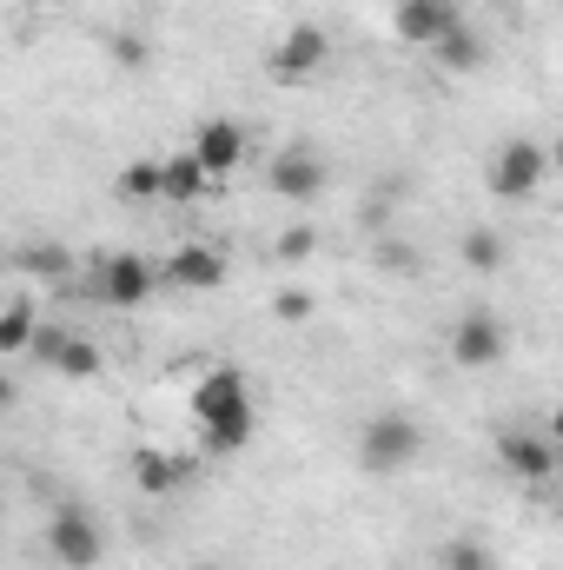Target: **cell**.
<instances>
[{
  "label": "cell",
  "mask_w": 563,
  "mask_h": 570,
  "mask_svg": "<svg viewBox=\"0 0 563 570\" xmlns=\"http://www.w3.org/2000/svg\"><path fill=\"white\" fill-rule=\"evenodd\" d=\"M192 425H226V419H246L253 412V392H246V372L239 365H213V372H199V385H192Z\"/></svg>",
  "instance_id": "obj_6"
},
{
  "label": "cell",
  "mask_w": 563,
  "mask_h": 570,
  "mask_svg": "<svg viewBox=\"0 0 563 570\" xmlns=\"http://www.w3.org/2000/svg\"><path fill=\"white\" fill-rule=\"evenodd\" d=\"M253 431H259V412L226 419V425H199V451H206V458H239V451L253 444Z\"/></svg>",
  "instance_id": "obj_18"
},
{
  "label": "cell",
  "mask_w": 563,
  "mask_h": 570,
  "mask_svg": "<svg viewBox=\"0 0 563 570\" xmlns=\"http://www.w3.org/2000/svg\"><path fill=\"white\" fill-rule=\"evenodd\" d=\"M113 193H120V199H134V206L159 199V159H127V166H120V179H113Z\"/></svg>",
  "instance_id": "obj_20"
},
{
  "label": "cell",
  "mask_w": 563,
  "mask_h": 570,
  "mask_svg": "<svg viewBox=\"0 0 563 570\" xmlns=\"http://www.w3.org/2000/svg\"><path fill=\"white\" fill-rule=\"evenodd\" d=\"M431 60H437V73H484V67H491V40L464 20V27H451V33L431 47Z\"/></svg>",
  "instance_id": "obj_15"
},
{
  "label": "cell",
  "mask_w": 563,
  "mask_h": 570,
  "mask_svg": "<svg viewBox=\"0 0 563 570\" xmlns=\"http://www.w3.org/2000/svg\"><path fill=\"white\" fill-rule=\"evenodd\" d=\"M424 458V425L412 412H378V419H365L358 431V464L372 471V478H398V471H412Z\"/></svg>",
  "instance_id": "obj_1"
},
{
  "label": "cell",
  "mask_w": 563,
  "mask_h": 570,
  "mask_svg": "<svg viewBox=\"0 0 563 570\" xmlns=\"http://www.w3.org/2000/svg\"><path fill=\"white\" fill-rule=\"evenodd\" d=\"M159 279L172 285V292H219L226 285V253H213V246H172L159 259Z\"/></svg>",
  "instance_id": "obj_12"
},
{
  "label": "cell",
  "mask_w": 563,
  "mask_h": 570,
  "mask_svg": "<svg viewBox=\"0 0 563 570\" xmlns=\"http://www.w3.org/2000/svg\"><path fill=\"white\" fill-rule=\"evenodd\" d=\"M551 438H557V444H563V405H557V412H551Z\"/></svg>",
  "instance_id": "obj_28"
},
{
  "label": "cell",
  "mask_w": 563,
  "mask_h": 570,
  "mask_svg": "<svg viewBox=\"0 0 563 570\" xmlns=\"http://www.w3.org/2000/svg\"><path fill=\"white\" fill-rule=\"evenodd\" d=\"M273 253H279L285 266H305V259L318 253V226H285V233H279V246H273Z\"/></svg>",
  "instance_id": "obj_23"
},
{
  "label": "cell",
  "mask_w": 563,
  "mask_h": 570,
  "mask_svg": "<svg viewBox=\"0 0 563 570\" xmlns=\"http://www.w3.org/2000/svg\"><path fill=\"white\" fill-rule=\"evenodd\" d=\"M192 153L206 159V173H213V179H226V173L246 159V127H239V120H226V114H219V120H199Z\"/></svg>",
  "instance_id": "obj_14"
},
{
  "label": "cell",
  "mask_w": 563,
  "mask_h": 570,
  "mask_svg": "<svg viewBox=\"0 0 563 570\" xmlns=\"http://www.w3.org/2000/svg\"><path fill=\"white\" fill-rule=\"evenodd\" d=\"M213 570H219V564H213Z\"/></svg>",
  "instance_id": "obj_30"
},
{
  "label": "cell",
  "mask_w": 563,
  "mask_h": 570,
  "mask_svg": "<svg viewBox=\"0 0 563 570\" xmlns=\"http://www.w3.org/2000/svg\"><path fill=\"white\" fill-rule=\"evenodd\" d=\"M437 570H497V558H491L477 538H451V544L437 551Z\"/></svg>",
  "instance_id": "obj_21"
},
{
  "label": "cell",
  "mask_w": 563,
  "mask_h": 570,
  "mask_svg": "<svg viewBox=\"0 0 563 570\" xmlns=\"http://www.w3.org/2000/svg\"><path fill=\"white\" fill-rule=\"evenodd\" d=\"M451 27H464V13H457V0H398L392 7V33L405 40V47H437Z\"/></svg>",
  "instance_id": "obj_10"
},
{
  "label": "cell",
  "mask_w": 563,
  "mask_h": 570,
  "mask_svg": "<svg viewBox=\"0 0 563 570\" xmlns=\"http://www.w3.org/2000/svg\"><path fill=\"white\" fill-rule=\"evenodd\" d=\"M213 186H219V179L206 173V159H199L192 146H179V153L159 159V199H166V206H199Z\"/></svg>",
  "instance_id": "obj_13"
},
{
  "label": "cell",
  "mask_w": 563,
  "mask_h": 570,
  "mask_svg": "<svg viewBox=\"0 0 563 570\" xmlns=\"http://www.w3.org/2000/svg\"><path fill=\"white\" fill-rule=\"evenodd\" d=\"M497 464H504L511 478H524V484H544V478H557L563 444L557 438H537V431H504V438H497Z\"/></svg>",
  "instance_id": "obj_11"
},
{
  "label": "cell",
  "mask_w": 563,
  "mask_h": 570,
  "mask_svg": "<svg viewBox=\"0 0 563 570\" xmlns=\"http://www.w3.org/2000/svg\"><path fill=\"white\" fill-rule=\"evenodd\" d=\"M312 312H318V292H305V285H285L279 298H273V318L279 325H305Z\"/></svg>",
  "instance_id": "obj_22"
},
{
  "label": "cell",
  "mask_w": 563,
  "mask_h": 570,
  "mask_svg": "<svg viewBox=\"0 0 563 570\" xmlns=\"http://www.w3.org/2000/svg\"><path fill=\"white\" fill-rule=\"evenodd\" d=\"M504 352H511V332H504L497 312H484V305L457 312V325H451V365H464V372H491Z\"/></svg>",
  "instance_id": "obj_5"
},
{
  "label": "cell",
  "mask_w": 563,
  "mask_h": 570,
  "mask_svg": "<svg viewBox=\"0 0 563 570\" xmlns=\"http://www.w3.org/2000/svg\"><path fill=\"white\" fill-rule=\"evenodd\" d=\"M457 259H464L471 273H504V239L477 226V233H464V239H457Z\"/></svg>",
  "instance_id": "obj_19"
},
{
  "label": "cell",
  "mask_w": 563,
  "mask_h": 570,
  "mask_svg": "<svg viewBox=\"0 0 563 570\" xmlns=\"http://www.w3.org/2000/svg\"><path fill=\"white\" fill-rule=\"evenodd\" d=\"M13 266H20V273H47V279H60V273H67V253H60V246H27Z\"/></svg>",
  "instance_id": "obj_25"
},
{
  "label": "cell",
  "mask_w": 563,
  "mask_h": 570,
  "mask_svg": "<svg viewBox=\"0 0 563 570\" xmlns=\"http://www.w3.org/2000/svg\"><path fill=\"white\" fill-rule=\"evenodd\" d=\"M20 7H47V13H53V7H67V0H20Z\"/></svg>",
  "instance_id": "obj_29"
},
{
  "label": "cell",
  "mask_w": 563,
  "mask_h": 570,
  "mask_svg": "<svg viewBox=\"0 0 563 570\" xmlns=\"http://www.w3.org/2000/svg\"><path fill=\"white\" fill-rule=\"evenodd\" d=\"M159 285L166 279H159V266H152L146 253H113V259H100V273H93V298H100L107 312H140Z\"/></svg>",
  "instance_id": "obj_4"
},
{
  "label": "cell",
  "mask_w": 563,
  "mask_h": 570,
  "mask_svg": "<svg viewBox=\"0 0 563 570\" xmlns=\"http://www.w3.org/2000/svg\"><path fill=\"white\" fill-rule=\"evenodd\" d=\"M186 478H192V464H186V458L152 451V444H146V451H134V484H140L146 498H172Z\"/></svg>",
  "instance_id": "obj_17"
},
{
  "label": "cell",
  "mask_w": 563,
  "mask_h": 570,
  "mask_svg": "<svg viewBox=\"0 0 563 570\" xmlns=\"http://www.w3.org/2000/svg\"><path fill=\"white\" fill-rule=\"evenodd\" d=\"M551 173H557V179H563V134H557V140H551Z\"/></svg>",
  "instance_id": "obj_27"
},
{
  "label": "cell",
  "mask_w": 563,
  "mask_h": 570,
  "mask_svg": "<svg viewBox=\"0 0 563 570\" xmlns=\"http://www.w3.org/2000/svg\"><path fill=\"white\" fill-rule=\"evenodd\" d=\"M372 266H378V273H412V266H418V253H412L405 239L378 233V246H372Z\"/></svg>",
  "instance_id": "obj_24"
},
{
  "label": "cell",
  "mask_w": 563,
  "mask_h": 570,
  "mask_svg": "<svg viewBox=\"0 0 563 570\" xmlns=\"http://www.w3.org/2000/svg\"><path fill=\"white\" fill-rule=\"evenodd\" d=\"M107 53H113V67H120V73H140V67H146V40H140V33H113V40H107Z\"/></svg>",
  "instance_id": "obj_26"
},
{
  "label": "cell",
  "mask_w": 563,
  "mask_h": 570,
  "mask_svg": "<svg viewBox=\"0 0 563 570\" xmlns=\"http://www.w3.org/2000/svg\"><path fill=\"white\" fill-rule=\"evenodd\" d=\"M33 338H40V305H33V292H7V305H0V352L20 358V352H33Z\"/></svg>",
  "instance_id": "obj_16"
},
{
  "label": "cell",
  "mask_w": 563,
  "mask_h": 570,
  "mask_svg": "<svg viewBox=\"0 0 563 570\" xmlns=\"http://www.w3.org/2000/svg\"><path fill=\"white\" fill-rule=\"evenodd\" d=\"M325 179H332V166H325V153H312V146H285L266 159V193H279L292 206H312L318 193H325Z\"/></svg>",
  "instance_id": "obj_8"
},
{
  "label": "cell",
  "mask_w": 563,
  "mask_h": 570,
  "mask_svg": "<svg viewBox=\"0 0 563 570\" xmlns=\"http://www.w3.org/2000/svg\"><path fill=\"white\" fill-rule=\"evenodd\" d=\"M47 551H53V564L60 570H93L100 558H107V531H100L93 511L60 504V511L47 518Z\"/></svg>",
  "instance_id": "obj_3"
},
{
  "label": "cell",
  "mask_w": 563,
  "mask_h": 570,
  "mask_svg": "<svg viewBox=\"0 0 563 570\" xmlns=\"http://www.w3.org/2000/svg\"><path fill=\"white\" fill-rule=\"evenodd\" d=\"M325 60H332L325 27L298 20V27H285V40L266 53V73H273V80H285V87H298V80H318V73H325Z\"/></svg>",
  "instance_id": "obj_7"
},
{
  "label": "cell",
  "mask_w": 563,
  "mask_h": 570,
  "mask_svg": "<svg viewBox=\"0 0 563 570\" xmlns=\"http://www.w3.org/2000/svg\"><path fill=\"white\" fill-rule=\"evenodd\" d=\"M544 179H557V173H551V146L531 140V134L504 140L497 153H491V166H484V186H491V199H504V206L544 193Z\"/></svg>",
  "instance_id": "obj_2"
},
{
  "label": "cell",
  "mask_w": 563,
  "mask_h": 570,
  "mask_svg": "<svg viewBox=\"0 0 563 570\" xmlns=\"http://www.w3.org/2000/svg\"><path fill=\"white\" fill-rule=\"evenodd\" d=\"M33 358L53 372V379H100V345L87 338V332H67V325H40V338H33Z\"/></svg>",
  "instance_id": "obj_9"
}]
</instances>
